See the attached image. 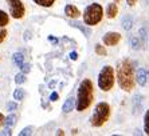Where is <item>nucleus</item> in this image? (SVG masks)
<instances>
[{"mask_svg": "<svg viewBox=\"0 0 149 136\" xmlns=\"http://www.w3.org/2000/svg\"><path fill=\"white\" fill-rule=\"evenodd\" d=\"M75 107V99H73V98H69L65 102V104H63V107H62V111L65 113H67V112H71L73 111V108Z\"/></svg>", "mask_w": 149, "mask_h": 136, "instance_id": "nucleus-11", "label": "nucleus"}, {"mask_svg": "<svg viewBox=\"0 0 149 136\" xmlns=\"http://www.w3.org/2000/svg\"><path fill=\"white\" fill-rule=\"evenodd\" d=\"M117 1H120V0H116V3H117Z\"/></svg>", "mask_w": 149, "mask_h": 136, "instance_id": "nucleus-33", "label": "nucleus"}, {"mask_svg": "<svg viewBox=\"0 0 149 136\" xmlns=\"http://www.w3.org/2000/svg\"><path fill=\"white\" fill-rule=\"evenodd\" d=\"M15 122H16V116L14 113H11L7 119H4V126L8 127V128H12L15 126Z\"/></svg>", "mask_w": 149, "mask_h": 136, "instance_id": "nucleus-14", "label": "nucleus"}, {"mask_svg": "<svg viewBox=\"0 0 149 136\" xmlns=\"http://www.w3.org/2000/svg\"><path fill=\"white\" fill-rule=\"evenodd\" d=\"M6 36H7V31L4 30H0V43H3L4 39H6Z\"/></svg>", "mask_w": 149, "mask_h": 136, "instance_id": "nucleus-25", "label": "nucleus"}, {"mask_svg": "<svg viewBox=\"0 0 149 136\" xmlns=\"http://www.w3.org/2000/svg\"><path fill=\"white\" fill-rule=\"evenodd\" d=\"M26 82V75L24 72H20V73H17L16 76H15V83L16 84H22V83Z\"/></svg>", "mask_w": 149, "mask_h": 136, "instance_id": "nucleus-21", "label": "nucleus"}, {"mask_svg": "<svg viewBox=\"0 0 149 136\" xmlns=\"http://www.w3.org/2000/svg\"><path fill=\"white\" fill-rule=\"evenodd\" d=\"M94 51H95V54L100 55V56H106V48L104 47V45L101 44H95V47H94Z\"/></svg>", "mask_w": 149, "mask_h": 136, "instance_id": "nucleus-18", "label": "nucleus"}, {"mask_svg": "<svg viewBox=\"0 0 149 136\" xmlns=\"http://www.w3.org/2000/svg\"><path fill=\"white\" fill-rule=\"evenodd\" d=\"M126 3H128L129 5H130V7H132V5H134V4L137 3V0H126Z\"/></svg>", "mask_w": 149, "mask_h": 136, "instance_id": "nucleus-30", "label": "nucleus"}, {"mask_svg": "<svg viewBox=\"0 0 149 136\" xmlns=\"http://www.w3.org/2000/svg\"><path fill=\"white\" fill-rule=\"evenodd\" d=\"M117 15H118L117 3H110V4H108V8H106V16H108L109 19H114Z\"/></svg>", "mask_w": 149, "mask_h": 136, "instance_id": "nucleus-9", "label": "nucleus"}, {"mask_svg": "<svg viewBox=\"0 0 149 136\" xmlns=\"http://www.w3.org/2000/svg\"><path fill=\"white\" fill-rule=\"evenodd\" d=\"M130 45L133 47V49H139L141 47V43H140V40L137 38H132L130 39Z\"/></svg>", "mask_w": 149, "mask_h": 136, "instance_id": "nucleus-22", "label": "nucleus"}, {"mask_svg": "<svg viewBox=\"0 0 149 136\" xmlns=\"http://www.w3.org/2000/svg\"><path fill=\"white\" fill-rule=\"evenodd\" d=\"M1 124H4V116H3V113H0V127H1Z\"/></svg>", "mask_w": 149, "mask_h": 136, "instance_id": "nucleus-31", "label": "nucleus"}, {"mask_svg": "<svg viewBox=\"0 0 149 136\" xmlns=\"http://www.w3.org/2000/svg\"><path fill=\"white\" fill-rule=\"evenodd\" d=\"M14 63L17 65V67H22L23 63H24V56H23V54H20V52L14 54Z\"/></svg>", "mask_w": 149, "mask_h": 136, "instance_id": "nucleus-13", "label": "nucleus"}, {"mask_svg": "<svg viewBox=\"0 0 149 136\" xmlns=\"http://www.w3.org/2000/svg\"><path fill=\"white\" fill-rule=\"evenodd\" d=\"M133 25V20H132V16H129V15H125L122 17V27H124L125 31H129L132 28Z\"/></svg>", "mask_w": 149, "mask_h": 136, "instance_id": "nucleus-12", "label": "nucleus"}, {"mask_svg": "<svg viewBox=\"0 0 149 136\" xmlns=\"http://www.w3.org/2000/svg\"><path fill=\"white\" fill-rule=\"evenodd\" d=\"M136 82L140 85H145L146 84V71L144 68H140L137 73H136Z\"/></svg>", "mask_w": 149, "mask_h": 136, "instance_id": "nucleus-10", "label": "nucleus"}, {"mask_svg": "<svg viewBox=\"0 0 149 136\" xmlns=\"http://www.w3.org/2000/svg\"><path fill=\"white\" fill-rule=\"evenodd\" d=\"M70 24H71L73 27H75V28H79V30H82V32H83V34H85V35H86V36H89V35L91 34V32H90V30H87V28H85V27H83V25H82V24H79V23H75V21H71V23H70Z\"/></svg>", "mask_w": 149, "mask_h": 136, "instance_id": "nucleus-19", "label": "nucleus"}, {"mask_svg": "<svg viewBox=\"0 0 149 136\" xmlns=\"http://www.w3.org/2000/svg\"><path fill=\"white\" fill-rule=\"evenodd\" d=\"M114 69L111 65H105L102 69L100 71V75H98V87L100 89H102L104 92H108L113 88L114 85Z\"/></svg>", "mask_w": 149, "mask_h": 136, "instance_id": "nucleus-5", "label": "nucleus"}, {"mask_svg": "<svg viewBox=\"0 0 149 136\" xmlns=\"http://www.w3.org/2000/svg\"><path fill=\"white\" fill-rule=\"evenodd\" d=\"M10 7V14L14 19H22L26 15L24 4L22 3V0H6Z\"/></svg>", "mask_w": 149, "mask_h": 136, "instance_id": "nucleus-6", "label": "nucleus"}, {"mask_svg": "<svg viewBox=\"0 0 149 136\" xmlns=\"http://www.w3.org/2000/svg\"><path fill=\"white\" fill-rule=\"evenodd\" d=\"M32 131H34V128L32 127H27V128H23L19 132V135L20 136H28V135H32Z\"/></svg>", "mask_w": 149, "mask_h": 136, "instance_id": "nucleus-23", "label": "nucleus"}, {"mask_svg": "<svg viewBox=\"0 0 149 136\" xmlns=\"http://www.w3.org/2000/svg\"><path fill=\"white\" fill-rule=\"evenodd\" d=\"M70 58H71V60H77V59H78L77 52H71V54H70Z\"/></svg>", "mask_w": 149, "mask_h": 136, "instance_id": "nucleus-29", "label": "nucleus"}, {"mask_svg": "<svg viewBox=\"0 0 149 136\" xmlns=\"http://www.w3.org/2000/svg\"><path fill=\"white\" fill-rule=\"evenodd\" d=\"M104 43L106 45H117L121 40V35L118 32H106L104 35Z\"/></svg>", "mask_w": 149, "mask_h": 136, "instance_id": "nucleus-7", "label": "nucleus"}, {"mask_svg": "<svg viewBox=\"0 0 149 136\" xmlns=\"http://www.w3.org/2000/svg\"><path fill=\"white\" fill-rule=\"evenodd\" d=\"M8 21H10V17H8V15L6 14L3 10H0V28H3L4 25H7Z\"/></svg>", "mask_w": 149, "mask_h": 136, "instance_id": "nucleus-15", "label": "nucleus"}, {"mask_svg": "<svg viewBox=\"0 0 149 136\" xmlns=\"http://www.w3.org/2000/svg\"><path fill=\"white\" fill-rule=\"evenodd\" d=\"M58 98H59L58 93H56V92H52L51 96H50V100H51V102H55V100H58Z\"/></svg>", "mask_w": 149, "mask_h": 136, "instance_id": "nucleus-27", "label": "nucleus"}, {"mask_svg": "<svg viewBox=\"0 0 149 136\" xmlns=\"http://www.w3.org/2000/svg\"><path fill=\"white\" fill-rule=\"evenodd\" d=\"M35 4H38L40 7H51L55 0H34Z\"/></svg>", "mask_w": 149, "mask_h": 136, "instance_id": "nucleus-17", "label": "nucleus"}, {"mask_svg": "<svg viewBox=\"0 0 149 136\" xmlns=\"http://www.w3.org/2000/svg\"><path fill=\"white\" fill-rule=\"evenodd\" d=\"M56 133H58V135H65V132H63L62 129H59V131H58V132H56Z\"/></svg>", "mask_w": 149, "mask_h": 136, "instance_id": "nucleus-32", "label": "nucleus"}, {"mask_svg": "<svg viewBox=\"0 0 149 136\" xmlns=\"http://www.w3.org/2000/svg\"><path fill=\"white\" fill-rule=\"evenodd\" d=\"M20 69H22V72H24V73H27V72H30V69H31V65L30 64H27V63H23V65L20 67Z\"/></svg>", "mask_w": 149, "mask_h": 136, "instance_id": "nucleus-24", "label": "nucleus"}, {"mask_svg": "<svg viewBox=\"0 0 149 136\" xmlns=\"http://www.w3.org/2000/svg\"><path fill=\"white\" fill-rule=\"evenodd\" d=\"M11 128H8V127H6V129H3L1 132H0V135H11Z\"/></svg>", "mask_w": 149, "mask_h": 136, "instance_id": "nucleus-28", "label": "nucleus"}, {"mask_svg": "<svg viewBox=\"0 0 149 136\" xmlns=\"http://www.w3.org/2000/svg\"><path fill=\"white\" fill-rule=\"evenodd\" d=\"M117 82L121 89L126 92H130L134 88L136 83V75H134V68L130 60L125 59L120 61L117 65Z\"/></svg>", "mask_w": 149, "mask_h": 136, "instance_id": "nucleus-1", "label": "nucleus"}, {"mask_svg": "<svg viewBox=\"0 0 149 136\" xmlns=\"http://www.w3.org/2000/svg\"><path fill=\"white\" fill-rule=\"evenodd\" d=\"M17 108V106H16V103H8V111H11V112H12V111H15V109Z\"/></svg>", "mask_w": 149, "mask_h": 136, "instance_id": "nucleus-26", "label": "nucleus"}, {"mask_svg": "<svg viewBox=\"0 0 149 136\" xmlns=\"http://www.w3.org/2000/svg\"><path fill=\"white\" fill-rule=\"evenodd\" d=\"M23 98H24V89L22 88H16L14 91V99L15 100H17V102H20V100H23Z\"/></svg>", "mask_w": 149, "mask_h": 136, "instance_id": "nucleus-16", "label": "nucleus"}, {"mask_svg": "<svg viewBox=\"0 0 149 136\" xmlns=\"http://www.w3.org/2000/svg\"><path fill=\"white\" fill-rule=\"evenodd\" d=\"M144 132L146 135H149V109L145 112V116H144Z\"/></svg>", "mask_w": 149, "mask_h": 136, "instance_id": "nucleus-20", "label": "nucleus"}, {"mask_svg": "<svg viewBox=\"0 0 149 136\" xmlns=\"http://www.w3.org/2000/svg\"><path fill=\"white\" fill-rule=\"evenodd\" d=\"M65 14H66L67 17H71V19H77V17L81 16L79 10L75 5H73V4H67L65 7Z\"/></svg>", "mask_w": 149, "mask_h": 136, "instance_id": "nucleus-8", "label": "nucleus"}, {"mask_svg": "<svg viewBox=\"0 0 149 136\" xmlns=\"http://www.w3.org/2000/svg\"><path fill=\"white\" fill-rule=\"evenodd\" d=\"M110 117V106L106 102L98 103L90 117V124L93 127H102Z\"/></svg>", "mask_w": 149, "mask_h": 136, "instance_id": "nucleus-3", "label": "nucleus"}, {"mask_svg": "<svg viewBox=\"0 0 149 136\" xmlns=\"http://www.w3.org/2000/svg\"><path fill=\"white\" fill-rule=\"evenodd\" d=\"M94 99V89L93 83L90 79H83L81 82L78 91H77V100H75V108L78 112L86 111L91 106Z\"/></svg>", "mask_w": 149, "mask_h": 136, "instance_id": "nucleus-2", "label": "nucleus"}, {"mask_svg": "<svg viewBox=\"0 0 149 136\" xmlns=\"http://www.w3.org/2000/svg\"><path fill=\"white\" fill-rule=\"evenodd\" d=\"M102 17H104V10L101 7V4L93 3V4H89L85 8L83 21L87 25H95V24H98L102 20Z\"/></svg>", "mask_w": 149, "mask_h": 136, "instance_id": "nucleus-4", "label": "nucleus"}]
</instances>
